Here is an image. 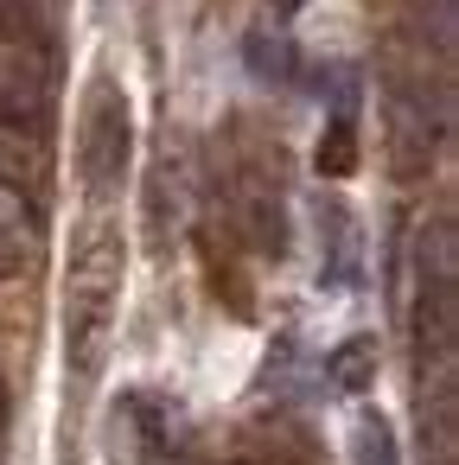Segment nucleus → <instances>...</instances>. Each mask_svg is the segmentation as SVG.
Wrapping results in <instances>:
<instances>
[{"label":"nucleus","mask_w":459,"mask_h":465,"mask_svg":"<svg viewBox=\"0 0 459 465\" xmlns=\"http://www.w3.org/2000/svg\"><path fill=\"white\" fill-rule=\"evenodd\" d=\"M115 293H122V236L96 217L77 249H71V281H65V351L77 376L103 370L109 325H115Z\"/></svg>","instance_id":"1"},{"label":"nucleus","mask_w":459,"mask_h":465,"mask_svg":"<svg viewBox=\"0 0 459 465\" xmlns=\"http://www.w3.org/2000/svg\"><path fill=\"white\" fill-rule=\"evenodd\" d=\"M128 147H135L128 103H122V90L103 84V90L90 96V115H84V185H90L96 198L122 185V173H128Z\"/></svg>","instance_id":"2"},{"label":"nucleus","mask_w":459,"mask_h":465,"mask_svg":"<svg viewBox=\"0 0 459 465\" xmlns=\"http://www.w3.org/2000/svg\"><path fill=\"white\" fill-rule=\"evenodd\" d=\"M166 408L147 395V389H128L115 408H109V433H103V452L109 465H160L166 459Z\"/></svg>","instance_id":"3"},{"label":"nucleus","mask_w":459,"mask_h":465,"mask_svg":"<svg viewBox=\"0 0 459 465\" xmlns=\"http://www.w3.org/2000/svg\"><path fill=\"white\" fill-rule=\"evenodd\" d=\"M45 96H52L45 52L0 45V122H20V128H33V122L45 115Z\"/></svg>","instance_id":"4"},{"label":"nucleus","mask_w":459,"mask_h":465,"mask_svg":"<svg viewBox=\"0 0 459 465\" xmlns=\"http://www.w3.org/2000/svg\"><path fill=\"white\" fill-rule=\"evenodd\" d=\"M39 192H45V147H39V134L20 128V122H0V198L39 204Z\"/></svg>","instance_id":"5"},{"label":"nucleus","mask_w":459,"mask_h":465,"mask_svg":"<svg viewBox=\"0 0 459 465\" xmlns=\"http://www.w3.org/2000/svg\"><path fill=\"white\" fill-rule=\"evenodd\" d=\"M325 382L338 395H364L376 382V338H344L332 357H325Z\"/></svg>","instance_id":"6"},{"label":"nucleus","mask_w":459,"mask_h":465,"mask_svg":"<svg viewBox=\"0 0 459 465\" xmlns=\"http://www.w3.org/2000/svg\"><path fill=\"white\" fill-rule=\"evenodd\" d=\"M351 465H402L395 427H389L376 408H364V414L351 420Z\"/></svg>","instance_id":"7"},{"label":"nucleus","mask_w":459,"mask_h":465,"mask_svg":"<svg viewBox=\"0 0 459 465\" xmlns=\"http://www.w3.org/2000/svg\"><path fill=\"white\" fill-rule=\"evenodd\" d=\"M0 45L45 52V14H39V0H0Z\"/></svg>","instance_id":"8"},{"label":"nucleus","mask_w":459,"mask_h":465,"mask_svg":"<svg viewBox=\"0 0 459 465\" xmlns=\"http://www.w3.org/2000/svg\"><path fill=\"white\" fill-rule=\"evenodd\" d=\"M351 166H357V128H351V115H332V128L319 134V173L344 179Z\"/></svg>","instance_id":"9"},{"label":"nucleus","mask_w":459,"mask_h":465,"mask_svg":"<svg viewBox=\"0 0 459 465\" xmlns=\"http://www.w3.org/2000/svg\"><path fill=\"white\" fill-rule=\"evenodd\" d=\"M249 64H255V77H294V45H281V39H268V33H255L249 39Z\"/></svg>","instance_id":"10"},{"label":"nucleus","mask_w":459,"mask_h":465,"mask_svg":"<svg viewBox=\"0 0 459 465\" xmlns=\"http://www.w3.org/2000/svg\"><path fill=\"white\" fill-rule=\"evenodd\" d=\"M20 255H26V249H20V230L0 217V274H14V268H20Z\"/></svg>","instance_id":"11"},{"label":"nucleus","mask_w":459,"mask_h":465,"mask_svg":"<svg viewBox=\"0 0 459 465\" xmlns=\"http://www.w3.org/2000/svg\"><path fill=\"white\" fill-rule=\"evenodd\" d=\"M268 7H274V14H300V7H306V0H268Z\"/></svg>","instance_id":"12"}]
</instances>
